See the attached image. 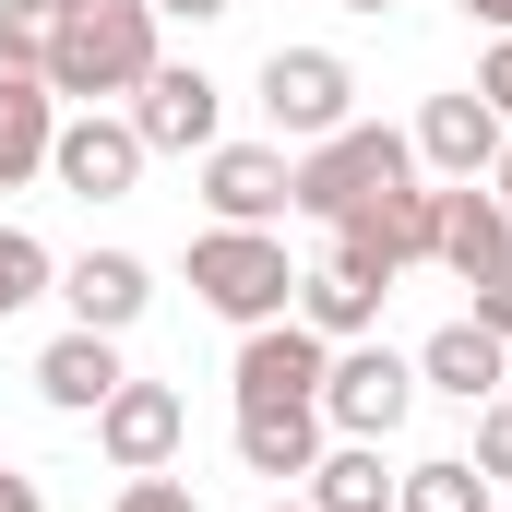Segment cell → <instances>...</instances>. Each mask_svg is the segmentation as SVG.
<instances>
[{"instance_id": "obj_29", "label": "cell", "mask_w": 512, "mask_h": 512, "mask_svg": "<svg viewBox=\"0 0 512 512\" xmlns=\"http://www.w3.org/2000/svg\"><path fill=\"white\" fill-rule=\"evenodd\" d=\"M0 512H48V501H36V477H12V465H0Z\"/></svg>"}, {"instance_id": "obj_8", "label": "cell", "mask_w": 512, "mask_h": 512, "mask_svg": "<svg viewBox=\"0 0 512 512\" xmlns=\"http://www.w3.org/2000/svg\"><path fill=\"white\" fill-rule=\"evenodd\" d=\"M48 179L72 191V203H120L131 179H143V131L120 108H72V120L48 131Z\"/></svg>"}, {"instance_id": "obj_5", "label": "cell", "mask_w": 512, "mask_h": 512, "mask_svg": "<svg viewBox=\"0 0 512 512\" xmlns=\"http://www.w3.org/2000/svg\"><path fill=\"white\" fill-rule=\"evenodd\" d=\"M334 262L346 274H370V286H393L405 262H441V191H382V203H358L346 227H334Z\"/></svg>"}, {"instance_id": "obj_11", "label": "cell", "mask_w": 512, "mask_h": 512, "mask_svg": "<svg viewBox=\"0 0 512 512\" xmlns=\"http://www.w3.org/2000/svg\"><path fill=\"white\" fill-rule=\"evenodd\" d=\"M203 203H215V227H274V215H298V155H286V143H215V155H203Z\"/></svg>"}, {"instance_id": "obj_26", "label": "cell", "mask_w": 512, "mask_h": 512, "mask_svg": "<svg viewBox=\"0 0 512 512\" xmlns=\"http://www.w3.org/2000/svg\"><path fill=\"white\" fill-rule=\"evenodd\" d=\"M465 322H489V334L512 346V262H501V274H477V310H465Z\"/></svg>"}, {"instance_id": "obj_10", "label": "cell", "mask_w": 512, "mask_h": 512, "mask_svg": "<svg viewBox=\"0 0 512 512\" xmlns=\"http://www.w3.org/2000/svg\"><path fill=\"white\" fill-rule=\"evenodd\" d=\"M322 370H334V346L286 310V322H251L239 334V370L227 382H239V405H322Z\"/></svg>"}, {"instance_id": "obj_31", "label": "cell", "mask_w": 512, "mask_h": 512, "mask_svg": "<svg viewBox=\"0 0 512 512\" xmlns=\"http://www.w3.org/2000/svg\"><path fill=\"white\" fill-rule=\"evenodd\" d=\"M489 191H501V203H512V131H501V167H489Z\"/></svg>"}, {"instance_id": "obj_33", "label": "cell", "mask_w": 512, "mask_h": 512, "mask_svg": "<svg viewBox=\"0 0 512 512\" xmlns=\"http://www.w3.org/2000/svg\"><path fill=\"white\" fill-rule=\"evenodd\" d=\"M262 512H310V501H262Z\"/></svg>"}, {"instance_id": "obj_19", "label": "cell", "mask_w": 512, "mask_h": 512, "mask_svg": "<svg viewBox=\"0 0 512 512\" xmlns=\"http://www.w3.org/2000/svg\"><path fill=\"white\" fill-rule=\"evenodd\" d=\"M382 298H393V286H370V274H346L334 251H322L310 274H298V322H310L322 346H358V334L382 322Z\"/></svg>"}, {"instance_id": "obj_13", "label": "cell", "mask_w": 512, "mask_h": 512, "mask_svg": "<svg viewBox=\"0 0 512 512\" xmlns=\"http://www.w3.org/2000/svg\"><path fill=\"white\" fill-rule=\"evenodd\" d=\"M48 298H72V322H84V334H131V322L155 310V274H143L131 251H84V262H60V286H48Z\"/></svg>"}, {"instance_id": "obj_20", "label": "cell", "mask_w": 512, "mask_h": 512, "mask_svg": "<svg viewBox=\"0 0 512 512\" xmlns=\"http://www.w3.org/2000/svg\"><path fill=\"white\" fill-rule=\"evenodd\" d=\"M298 501H310V512H393V465H382V441H322V465L298 477Z\"/></svg>"}, {"instance_id": "obj_34", "label": "cell", "mask_w": 512, "mask_h": 512, "mask_svg": "<svg viewBox=\"0 0 512 512\" xmlns=\"http://www.w3.org/2000/svg\"><path fill=\"white\" fill-rule=\"evenodd\" d=\"M501 512H512V501H501Z\"/></svg>"}, {"instance_id": "obj_7", "label": "cell", "mask_w": 512, "mask_h": 512, "mask_svg": "<svg viewBox=\"0 0 512 512\" xmlns=\"http://www.w3.org/2000/svg\"><path fill=\"white\" fill-rule=\"evenodd\" d=\"M131 131H143V155H215L227 143V96H215V72H191V60H155L143 84H131Z\"/></svg>"}, {"instance_id": "obj_24", "label": "cell", "mask_w": 512, "mask_h": 512, "mask_svg": "<svg viewBox=\"0 0 512 512\" xmlns=\"http://www.w3.org/2000/svg\"><path fill=\"white\" fill-rule=\"evenodd\" d=\"M465 465H477L489 489L512 477V393H489V405H477V453H465Z\"/></svg>"}, {"instance_id": "obj_16", "label": "cell", "mask_w": 512, "mask_h": 512, "mask_svg": "<svg viewBox=\"0 0 512 512\" xmlns=\"http://www.w3.org/2000/svg\"><path fill=\"white\" fill-rule=\"evenodd\" d=\"M120 382H131V370H120V334H84V322H72L48 358H36V393H48L60 417H96V405H108Z\"/></svg>"}, {"instance_id": "obj_21", "label": "cell", "mask_w": 512, "mask_h": 512, "mask_svg": "<svg viewBox=\"0 0 512 512\" xmlns=\"http://www.w3.org/2000/svg\"><path fill=\"white\" fill-rule=\"evenodd\" d=\"M393 512H501V501H489V477H477L465 453H429V465L393 477Z\"/></svg>"}, {"instance_id": "obj_22", "label": "cell", "mask_w": 512, "mask_h": 512, "mask_svg": "<svg viewBox=\"0 0 512 512\" xmlns=\"http://www.w3.org/2000/svg\"><path fill=\"white\" fill-rule=\"evenodd\" d=\"M48 286H60L48 239H36V227H0V322H12V310H36Z\"/></svg>"}, {"instance_id": "obj_28", "label": "cell", "mask_w": 512, "mask_h": 512, "mask_svg": "<svg viewBox=\"0 0 512 512\" xmlns=\"http://www.w3.org/2000/svg\"><path fill=\"white\" fill-rule=\"evenodd\" d=\"M215 12H239V0H155V24H215Z\"/></svg>"}, {"instance_id": "obj_27", "label": "cell", "mask_w": 512, "mask_h": 512, "mask_svg": "<svg viewBox=\"0 0 512 512\" xmlns=\"http://www.w3.org/2000/svg\"><path fill=\"white\" fill-rule=\"evenodd\" d=\"M477 96L512 120V36H489V60H477Z\"/></svg>"}, {"instance_id": "obj_18", "label": "cell", "mask_w": 512, "mask_h": 512, "mask_svg": "<svg viewBox=\"0 0 512 512\" xmlns=\"http://www.w3.org/2000/svg\"><path fill=\"white\" fill-rule=\"evenodd\" d=\"M322 405H239V465L251 477H310L322 465Z\"/></svg>"}, {"instance_id": "obj_2", "label": "cell", "mask_w": 512, "mask_h": 512, "mask_svg": "<svg viewBox=\"0 0 512 512\" xmlns=\"http://www.w3.org/2000/svg\"><path fill=\"white\" fill-rule=\"evenodd\" d=\"M405 179H417V143L393 120H346V131H322V143H298V215L310 227H346L358 203H382Z\"/></svg>"}, {"instance_id": "obj_1", "label": "cell", "mask_w": 512, "mask_h": 512, "mask_svg": "<svg viewBox=\"0 0 512 512\" xmlns=\"http://www.w3.org/2000/svg\"><path fill=\"white\" fill-rule=\"evenodd\" d=\"M155 72V0H60V36H48V96L72 108H108Z\"/></svg>"}, {"instance_id": "obj_32", "label": "cell", "mask_w": 512, "mask_h": 512, "mask_svg": "<svg viewBox=\"0 0 512 512\" xmlns=\"http://www.w3.org/2000/svg\"><path fill=\"white\" fill-rule=\"evenodd\" d=\"M346 12H393V0H346Z\"/></svg>"}, {"instance_id": "obj_14", "label": "cell", "mask_w": 512, "mask_h": 512, "mask_svg": "<svg viewBox=\"0 0 512 512\" xmlns=\"http://www.w3.org/2000/svg\"><path fill=\"white\" fill-rule=\"evenodd\" d=\"M512 370V346L489 334V322H441L429 346H417V393H453V405H489Z\"/></svg>"}, {"instance_id": "obj_3", "label": "cell", "mask_w": 512, "mask_h": 512, "mask_svg": "<svg viewBox=\"0 0 512 512\" xmlns=\"http://www.w3.org/2000/svg\"><path fill=\"white\" fill-rule=\"evenodd\" d=\"M191 298L251 334V322H286V310H298V262H286L274 227H203V239H191Z\"/></svg>"}, {"instance_id": "obj_12", "label": "cell", "mask_w": 512, "mask_h": 512, "mask_svg": "<svg viewBox=\"0 0 512 512\" xmlns=\"http://www.w3.org/2000/svg\"><path fill=\"white\" fill-rule=\"evenodd\" d=\"M501 131H512V120L465 84V96H429L405 143H417V167H429V179H489V167H501Z\"/></svg>"}, {"instance_id": "obj_25", "label": "cell", "mask_w": 512, "mask_h": 512, "mask_svg": "<svg viewBox=\"0 0 512 512\" xmlns=\"http://www.w3.org/2000/svg\"><path fill=\"white\" fill-rule=\"evenodd\" d=\"M108 512H191V477H131Z\"/></svg>"}, {"instance_id": "obj_23", "label": "cell", "mask_w": 512, "mask_h": 512, "mask_svg": "<svg viewBox=\"0 0 512 512\" xmlns=\"http://www.w3.org/2000/svg\"><path fill=\"white\" fill-rule=\"evenodd\" d=\"M48 36H60V0H0V72H48Z\"/></svg>"}, {"instance_id": "obj_9", "label": "cell", "mask_w": 512, "mask_h": 512, "mask_svg": "<svg viewBox=\"0 0 512 512\" xmlns=\"http://www.w3.org/2000/svg\"><path fill=\"white\" fill-rule=\"evenodd\" d=\"M179 441H191V405H179L167 382H120L108 405H96V453H108L120 477H167Z\"/></svg>"}, {"instance_id": "obj_6", "label": "cell", "mask_w": 512, "mask_h": 512, "mask_svg": "<svg viewBox=\"0 0 512 512\" xmlns=\"http://www.w3.org/2000/svg\"><path fill=\"white\" fill-rule=\"evenodd\" d=\"M262 120H274V143H322V131L358 120V72L334 48H274L262 60Z\"/></svg>"}, {"instance_id": "obj_4", "label": "cell", "mask_w": 512, "mask_h": 512, "mask_svg": "<svg viewBox=\"0 0 512 512\" xmlns=\"http://www.w3.org/2000/svg\"><path fill=\"white\" fill-rule=\"evenodd\" d=\"M405 405H417V358H393L370 334L334 346V370H322V429H334V441H393Z\"/></svg>"}, {"instance_id": "obj_15", "label": "cell", "mask_w": 512, "mask_h": 512, "mask_svg": "<svg viewBox=\"0 0 512 512\" xmlns=\"http://www.w3.org/2000/svg\"><path fill=\"white\" fill-rule=\"evenodd\" d=\"M441 262H453L465 286L512 262V203H501V191H477V179H441Z\"/></svg>"}, {"instance_id": "obj_30", "label": "cell", "mask_w": 512, "mask_h": 512, "mask_svg": "<svg viewBox=\"0 0 512 512\" xmlns=\"http://www.w3.org/2000/svg\"><path fill=\"white\" fill-rule=\"evenodd\" d=\"M465 24H489V36H512V0H465Z\"/></svg>"}, {"instance_id": "obj_17", "label": "cell", "mask_w": 512, "mask_h": 512, "mask_svg": "<svg viewBox=\"0 0 512 512\" xmlns=\"http://www.w3.org/2000/svg\"><path fill=\"white\" fill-rule=\"evenodd\" d=\"M48 131H60V96H48V72H0V191L48 179Z\"/></svg>"}]
</instances>
